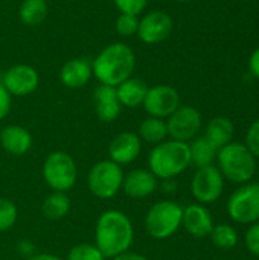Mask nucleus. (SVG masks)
<instances>
[{
  "label": "nucleus",
  "mask_w": 259,
  "mask_h": 260,
  "mask_svg": "<svg viewBox=\"0 0 259 260\" xmlns=\"http://www.w3.org/2000/svg\"><path fill=\"white\" fill-rule=\"evenodd\" d=\"M134 241V229L130 218L121 210L104 212L95 227V245L105 259H113L130 251Z\"/></svg>",
  "instance_id": "f257e3e1"
},
{
  "label": "nucleus",
  "mask_w": 259,
  "mask_h": 260,
  "mask_svg": "<svg viewBox=\"0 0 259 260\" xmlns=\"http://www.w3.org/2000/svg\"><path fill=\"white\" fill-rule=\"evenodd\" d=\"M136 69V55L128 44L111 43L105 46L93 59V76L102 85L118 87L133 76Z\"/></svg>",
  "instance_id": "f03ea898"
},
{
  "label": "nucleus",
  "mask_w": 259,
  "mask_h": 260,
  "mask_svg": "<svg viewBox=\"0 0 259 260\" xmlns=\"http://www.w3.org/2000/svg\"><path fill=\"white\" fill-rule=\"evenodd\" d=\"M217 163L224 180L234 184L250 183L256 175V157L247 149L244 143L231 142L217 152Z\"/></svg>",
  "instance_id": "7ed1b4c3"
},
{
  "label": "nucleus",
  "mask_w": 259,
  "mask_h": 260,
  "mask_svg": "<svg viewBox=\"0 0 259 260\" xmlns=\"http://www.w3.org/2000/svg\"><path fill=\"white\" fill-rule=\"evenodd\" d=\"M191 166L188 143L165 140L156 145L148 155V169L157 180L176 178Z\"/></svg>",
  "instance_id": "20e7f679"
},
{
  "label": "nucleus",
  "mask_w": 259,
  "mask_h": 260,
  "mask_svg": "<svg viewBox=\"0 0 259 260\" xmlns=\"http://www.w3.org/2000/svg\"><path fill=\"white\" fill-rule=\"evenodd\" d=\"M182 215L183 207L179 203L169 200L159 201L151 206L145 216V230L153 239H169L182 227Z\"/></svg>",
  "instance_id": "39448f33"
},
{
  "label": "nucleus",
  "mask_w": 259,
  "mask_h": 260,
  "mask_svg": "<svg viewBox=\"0 0 259 260\" xmlns=\"http://www.w3.org/2000/svg\"><path fill=\"white\" fill-rule=\"evenodd\" d=\"M43 178L53 192L67 193L78 180V169L73 157L64 151L50 152L43 163Z\"/></svg>",
  "instance_id": "423d86ee"
},
{
  "label": "nucleus",
  "mask_w": 259,
  "mask_h": 260,
  "mask_svg": "<svg viewBox=\"0 0 259 260\" xmlns=\"http://www.w3.org/2000/svg\"><path fill=\"white\" fill-rule=\"evenodd\" d=\"M122 166L111 160H102L92 166L87 175V186L92 195L99 200H111L122 190L124 183Z\"/></svg>",
  "instance_id": "0eeeda50"
},
{
  "label": "nucleus",
  "mask_w": 259,
  "mask_h": 260,
  "mask_svg": "<svg viewBox=\"0 0 259 260\" xmlns=\"http://www.w3.org/2000/svg\"><path fill=\"white\" fill-rule=\"evenodd\" d=\"M227 215L232 221L238 224H255L259 221V184L246 183L235 189L227 203Z\"/></svg>",
  "instance_id": "6e6552de"
},
{
  "label": "nucleus",
  "mask_w": 259,
  "mask_h": 260,
  "mask_svg": "<svg viewBox=\"0 0 259 260\" xmlns=\"http://www.w3.org/2000/svg\"><path fill=\"white\" fill-rule=\"evenodd\" d=\"M224 190V177L215 165L200 168L191 180V193L198 204L208 206L220 200Z\"/></svg>",
  "instance_id": "1a4fd4ad"
},
{
  "label": "nucleus",
  "mask_w": 259,
  "mask_h": 260,
  "mask_svg": "<svg viewBox=\"0 0 259 260\" xmlns=\"http://www.w3.org/2000/svg\"><path fill=\"white\" fill-rule=\"evenodd\" d=\"M202 125V114L197 108L191 105H180L166 120L168 137H171V140L189 143L198 136Z\"/></svg>",
  "instance_id": "9d476101"
},
{
  "label": "nucleus",
  "mask_w": 259,
  "mask_h": 260,
  "mask_svg": "<svg viewBox=\"0 0 259 260\" xmlns=\"http://www.w3.org/2000/svg\"><path fill=\"white\" fill-rule=\"evenodd\" d=\"M180 105L182 104L179 91L171 85L159 84L154 87H148L142 107L151 117L168 119Z\"/></svg>",
  "instance_id": "9b49d317"
},
{
  "label": "nucleus",
  "mask_w": 259,
  "mask_h": 260,
  "mask_svg": "<svg viewBox=\"0 0 259 260\" xmlns=\"http://www.w3.org/2000/svg\"><path fill=\"white\" fill-rule=\"evenodd\" d=\"M174 29V21L165 11H150L139 20L137 37L145 44H157L165 41Z\"/></svg>",
  "instance_id": "f8f14e48"
},
{
  "label": "nucleus",
  "mask_w": 259,
  "mask_h": 260,
  "mask_svg": "<svg viewBox=\"0 0 259 260\" xmlns=\"http://www.w3.org/2000/svg\"><path fill=\"white\" fill-rule=\"evenodd\" d=\"M40 84L38 72L27 64H17L8 69L3 75L2 85L11 96H27L32 94Z\"/></svg>",
  "instance_id": "ddd939ff"
},
{
  "label": "nucleus",
  "mask_w": 259,
  "mask_h": 260,
  "mask_svg": "<svg viewBox=\"0 0 259 260\" xmlns=\"http://www.w3.org/2000/svg\"><path fill=\"white\" fill-rule=\"evenodd\" d=\"M214 218L209 209L203 204H189L183 207L182 227L195 239L208 238L214 229Z\"/></svg>",
  "instance_id": "4468645a"
},
{
  "label": "nucleus",
  "mask_w": 259,
  "mask_h": 260,
  "mask_svg": "<svg viewBox=\"0 0 259 260\" xmlns=\"http://www.w3.org/2000/svg\"><path fill=\"white\" fill-rule=\"evenodd\" d=\"M142 151V140L136 133L124 131L114 136V139L110 142L108 146V155L110 160L114 161L119 166H125L133 163Z\"/></svg>",
  "instance_id": "2eb2a0df"
},
{
  "label": "nucleus",
  "mask_w": 259,
  "mask_h": 260,
  "mask_svg": "<svg viewBox=\"0 0 259 260\" xmlns=\"http://www.w3.org/2000/svg\"><path fill=\"white\" fill-rule=\"evenodd\" d=\"M159 187L157 177L150 169H133L124 175L122 190L133 200H143L151 197Z\"/></svg>",
  "instance_id": "dca6fc26"
},
{
  "label": "nucleus",
  "mask_w": 259,
  "mask_h": 260,
  "mask_svg": "<svg viewBox=\"0 0 259 260\" xmlns=\"http://www.w3.org/2000/svg\"><path fill=\"white\" fill-rule=\"evenodd\" d=\"M93 104H95V111L99 120L102 122H114L122 110V105L118 99L116 87L110 85H99L95 93H93Z\"/></svg>",
  "instance_id": "f3484780"
},
{
  "label": "nucleus",
  "mask_w": 259,
  "mask_h": 260,
  "mask_svg": "<svg viewBox=\"0 0 259 260\" xmlns=\"http://www.w3.org/2000/svg\"><path fill=\"white\" fill-rule=\"evenodd\" d=\"M0 145L8 154L20 157L32 148V136L20 125H8L0 131Z\"/></svg>",
  "instance_id": "a211bd4d"
},
{
  "label": "nucleus",
  "mask_w": 259,
  "mask_h": 260,
  "mask_svg": "<svg viewBox=\"0 0 259 260\" xmlns=\"http://www.w3.org/2000/svg\"><path fill=\"white\" fill-rule=\"evenodd\" d=\"M93 76L92 62L85 58L69 59L60 70V79L67 88H81Z\"/></svg>",
  "instance_id": "6ab92c4d"
},
{
  "label": "nucleus",
  "mask_w": 259,
  "mask_h": 260,
  "mask_svg": "<svg viewBox=\"0 0 259 260\" xmlns=\"http://www.w3.org/2000/svg\"><path fill=\"white\" fill-rule=\"evenodd\" d=\"M148 91V85L143 79L140 78H128L127 81H124L122 84H119L116 87V93H118V99L121 102L122 107L127 108H136L143 105L145 96Z\"/></svg>",
  "instance_id": "aec40b11"
},
{
  "label": "nucleus",
  "mask_w": 259,
  "mask_h": 260,
  "mask_svg": "<svg viewBox=\"0 0 259 260\" xmlns=\"http://www.w3.org/2000/svg\"><path fill=\"white\" fill-rule=\"evenodd\" d=\"M234 134H235L234 122L229 117L217 116V117L211 119V122L208 123L205 137L215 149H221L223 146H226L232 142Z\"/></svg>",
  "instance_id": "412c9836"
},
{
  "label": "nucleus",
  "mask_w": 259,
  "mask_h": 260,
  "mask_svg": "<svg viewBox=\"0 0 259 260\" xmlns=\"http://www.w3.org/2000/svg\"><path fill=\"white\" fill-rule=\"evenodd\" d=\"M189 158H191V165H194L197 169L200 168H206L214 165V161L217 160V152L218 149H215L205 136H197L195 139H192L189 143Z\"/></svg>",
  "instance_id": "4be33fe9"
},
{
  "label": "nucleus",
  "mask_w": 259,
  "mask_h": 260,
  "mask_svg": "<svg viewBox=\"0 0 259 260\" xmlns=\"http://www.w3.org/2000/svg\"><path fill=\"white\" fill-rule=\"evenodd\" d=\"M43 216L49 221L63 219L70 212V198L64 192H52L41 206Z\"/></svg>",
  "instance_id": "5701e85b"
},
{
  "label": "nucleus",
  "mask_w": 259,
  "mask_h": 260,
  "mask_svg": "<svg viewBox=\"0 0 259 260\" xmlns=\"http://www.w3.org/2000/svg\"><path fill=\"white\" fill-rule=\"evenodd\" d=\"M49 12V5L46 0H23L18 9V17L26 26L41 24Z\"/></svg>",
  "instance_id": "b1692460"
},
{
  "label": "nucleus",
  "mask_w": 259,
  "mask_h": 260,
  "mask_svg": "<svg viewBox=\"0 0 259 260\" xmlns=\"http://www.w3.org/2000/svg\"><path fill=\"white\" fill-rule=\"evenodd\" d=\"M139 139L147 142V143H153V145H159L162 142L166 140L168 137V129H166V122L163 119L159 117H151L148 116L145 120H142V123L139 125Z\"/></svg>",
  "instance_id": "393cba45"
},
{
  "label": "nucleus",
  "mask_w": 259,
  "mask_h": 260,
  "mask_svg": "<svg viewBox=\"0 0 259 260\" xmlns=\"http://www.w3.org/2000/svg\"><path fill=\"white\" fill-rule=\"evenodd\" d=\"M209 236L212 244L220 250H232L238 244V232L235 230L234 225L226 222L214 225Z\"/></svg>",
  "instance_id": "a878e982"
},
{
  "label": "nucleus",
  "mask_w": 259,
  "mask_h": 260,
  "mask_svg": "<svg viewBox=\"0 0 259 260\" xmlns=\"http://www.w3.org/2000/svg\"><path fill=\"white\" fill-rule=\"evenodd\" d=\"M67 260H105L95 244H78L70 248Z\"/></svg>",
  "instance_id": "bb28decb"
},
{
  "label": "nucleus",
  "mask_w": 259,
  "mask_h": 260,
  "mask_svg": "<svg viewBox=\"0 0 259 260\" xmlns=\"http://www.w3.org/2000/svg\"><path fill=\"white\" fill-rule=\"evenodd\" d=\"M17 206L8 198H0V232L12 229L17 222Z\"/></svg>",
  "instance_id": "cd10ccee"
},
{
  "label": "nucleus",
  "mask_w": 259,
  "mask_h": 260,
  "mask_svg": "<svg viewBox=\"0 0 259 260\" xmlns=\"http://www.w3.org/2000/svg\"><path fill=\"white\" fill-rule=\"evenodd\" d=\"M139 29V18L133 14H119L116 18V32L122 37H133L137 35Z\"/></svg>",
  "instance_id": "c85d7f7f"
},
{
  "label": "nucleus",
  "mask_w": 259,
  "mask_h": 260,
  "mask_svg": "<svg viewBox=\"0 0 259 260\" xmlns=\"http://www.w3.org/2000/svg\"><path fill=\"white\" fill-rule=\"evenodd\" d=\"M114 6L121 11V14H133L139 15L148 6V0H113Z\"/></svg>",
  "instance_id": "c756f323"
},
{
  "label": "nucleus",
  "mask_w": 259,
  "mask_h": 260,
  "mask_svg": "<svg viewBox=\"0 0 259 260\" xmlns=\"http://www.w3.org/2000/svg\"><path fill=\"white\" fill-rule=\"evenodd\" d=\"M244 242H246L247 251L259 257V221L255 224H250V227L246 232Z\"/></svg>",
  "instance_id": "7c9ffc66"
},
{
  "label": "nucleus",
  "mask_w": 259,
  "mask_h": 260,
  "mask_svg": "<svg viewBox=\"0 0 259 260\" xmlns=\"http://www.w3.org/2000/svg\"><path fill=\"white\" fill-rule=\"evenodd\" d=\"M244 145L256 158H259V119L249 126V129L246 133Z\"/></svg>",
  "instance_id": "2f4dec72"
},
{
  "label": "nucleus",
  "mask_w": 259,
  "mask_h": 260,
  "mask_svg": "<svg viewBox=\"0 0 259 260\" xmlns=\"http://www.w3.org/2000/svg\"><path fill=\"white\" fill-rule=\"evenodd\" d=\"M11 99L12 96L6 91V88L0 82V120H3L11 111Z\"/></svg>",
  "instance_id": "473e14b6"
},
{
  "label": "nucleus",
  "mask_w": 259,
  "mask_h": 260,
  "mask_svg": "<svg viewBox=\"0 0 259 260\" xmlns=\"http://www.w3.org/2000/svg\"><path fill=\"white\" fill-rule=\"evenodd\" d=\"M249 70L253 76H256L259 79V47L252 52V55L249 58Z\"/></svg>",
  "instance_id": "72a5a7b5"
},
{
  "label": "nucleus",
  "mask_w": 259,
  "mask_h": 260,
  "mask_svg": "<svg viewBox=\"0 0 259 260\" xmlns=\"http://www.w3.org/2000/svg\"><path fill=\"white\" fill-rule=\"evenodd\" d=\"M111 260H148L145 256L142 254H137V253H131V251H125L116 257H113Z\"/></svg>",
  "instance_id": "f704fd0d"
},
{
  "label": "nucleus",
  "mask_w": 259,
  "mask_h": 260,
  "mask_svg": "<svg viewBox=\"0 0 259 260\" xmlns=\"http://www.w3.org/2000/svg\"><path fill=\"white\" fill-rule=\"evenodd\" d=\"M162 186H163V192H165V193H174L176 189H177V183H176L174 178L162 180Z\"/></svg>",
  "instance_id": "c9c22d12"
},
{
  "label": "nucleus",
  "mask_w": 259,
  "mask_h": 260,
  "mask_svg": "<svg viewBox=\"0 0 259 260\" xmlns=\"http://www.w3.org/2000/svg\"><path fill=\"white\" fill-rule=\"evenodd\" d=\"M27 260H63L61 257L55 256V254H49V253H40V254H34L31 257H27Z\"/></svg>",
  "instance_id": "e433bc0d"
},
{
  "label": "nucleus",
  "mask_w": 259,
  "mask_h": 260,
  "mask_svg": "<svg viewBox=\"0 0 259 260\" xmlns=\"http://www.w3.org/2000/svg\"><path fill=\"white\" fill-rule=\"evenodd\" d=\"M176 2H180V3H189V2H194V0H176Z\"/></svg>",
  "instance_id": "4c0bfd02"
},
{
  "label": "nucleus",
  "mask_w": 259,
  "mask_h": 260,
  "mask_svg": "<svg viewBox=\"0 0 259 260\" xmlns=\"http://www.w3.org/2000/svg\"><path fill=\"white\" fill-rule=\"evenodd\" d=\"M256 177H258V181H256V183H258V184H259V166H258V168H256Z\"/></svg>",
  "instance_id": "58836bf2"
}]
</instances>
